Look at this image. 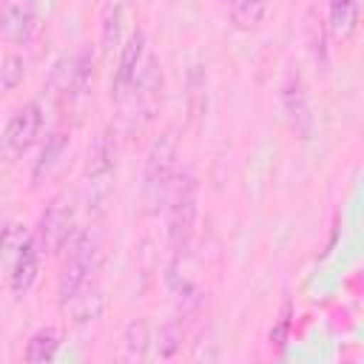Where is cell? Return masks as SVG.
I'll use <instances>...</instances> for the list:
<instances>
[{
	"label": "cell",
	"mask_w": 364,
	"mask_h": 364,
	"mask_svg": "<svg viewBox=\"0 0 364 364\" xmlns=\"http://www.w3.org/2000/svg\"><path fill=\"white\" fill-rule=\"evenodd\" d=\"M327 9H330V20H327V28L347 37L353 28H355V17H358V3L355 0H327Z\"/></svg>",
	"instance_id": "obj_15"
},
{
	"label": "cell",
	"mask_w": 364,
	"mask_h": 364,
	"mask_svg": "<svg viewBox=\"0 0 364 364\" xmlns=\"http://www.w3.org/2000/svg\"><path fill=\"white\" fill-rule=\"evenodd\" d=\"M91 51H80L74 60V68L68 71V82L63 88V100L60 108L63 111H80L85 97H88V85H91Z\"/></svg>",
	"instance_id": "obj_11"
},
{
	"label": "cell",
	"mask_w": 364,
	"mask_h": 364,
	"mask_svg": "<svg viewBox=\"0 0 364 364\" xmlns=\"http://www.w3.org/2000/svg\"><path fill=\"white\" fill-rule=\"evenodd\" d=\"M40 31V14L34 0H3L0 3V37L11 46H26Z\"/></svg>",
	"instance_id": "obj_8"
},
{
	"label": "cell",
	"mask_w": 364,
	"mask_h": 364,
	"mask_svg": "<svg viewBox=\"0 0 364 364\" xmlns=\"http://www.w3.org/2000/svg\"><path fill=\"white\" fill-rule=\"evenodd\" d=\"M40 131H43V108H40L37 100H31V102L20 105V108L11 114V119L6 122V128H3V134H0V148H3V154H6L9 159L23 156V154L37 142Z\"/></svg>",
	"instance_id": "obj_7"
},
{
	"label": "cell",
	"mask_w": 364,
	"mask_h": 364,
	"mask_svg": "<svg viewBox=\"0 0 364 364\" xmlns=\"http://www.w3.org/2000/svg\"><path fill=\"white\" fill-rule=\"evenodd\" d=\"M57 347H60V333H57V327H40V330L26 341L23 358H26V361H48V358H54Z\"/></svg>",
	"instance_id": "obj_14"
},
{
	"label": "cell",
	"mask_w": 364,
	"mask_h": 364,
	"mask_svg": "<svg viewBox=\"0 0 364 364\" xmlns=\"http://www.w3.org/2000/svg\"><path fill=\"white\" fill-rule=\"evenodd\" d=\"M327 31H330V28H327L324 17L318 14L316 6H310L307 14H304V40H307L310 57H313L316 65H321V68H327V63H330V57H327Z\"/></svg>",
	"instance_id": "obj_12"
},
{
	"label": "cell",
	"mask_w": 364,
	"mask_h": 364,
	"mask_svg": "<svg viewBox=\"0 0 364 364\" xmlns=\"http://www.w3.org/2000/svg\"><path fill=\"white\" fill-rule=\"evenodd\" d=\"M267 11V0H233V23L239 28H256Z\"/></svg>",
	"instance_id": "obj_18"
},
{
	"label": "cell",
	"mask_w": 364,
	"mask_h": 364,
	"mask_svg": "<svg viewBox=\"0 0 364 364\" xmlns=\"http://www.w3.org/2000/svg\"><path fill=\"white\" fill-rule=\"evenodd\" d=\"M148 341H151L148 321L145 318H134L122 333V358L125 361H142L145 353H148Z\"/></svg>",
	"instance_id": "obj_13"
},
{
	"label": "cell",
	"mask_w": 364,
	"mask_h": 364,
	"mask_svg": "<svg viewBox=\"0 0 364 364\" xmlns=\"http://www.w3.org/2000/svg\"><path fill=\"white\" fill-rule=\"evenodd\" d=\"M173 171H176V134L173 128L162 131L145 156V171H142V202L148 208V213H156L171 191L173 182Z\"/></svg>",
	"instance_id": "obj_3"
},
{
	"label": "cell",
	"mask_w": 364,
	"mask_h": 364,
	"mask_svg": "<svg viewBox=\"0 0 364 364\" xmlns=\"http://www.w3.org/2000/svg\"><path fill=\"white\" fill-rule=\"evenodd\" d=\"M145 63V34L136 28L128 34V40L122 43V51H119V63L114 68V80H111V97L117 102L125 100V94L131 91L139 68Z\"/></svg>",
	"instance_id": "obj_9"
},
{
	"label": "cell",
	"mask_w": 364,
	"mask_h": 364,
	"mask_svg": "<svg viewBox=\"0 0 364 364\" xmlns=\"http://www.w3.org/2000/svg\"><path fill=\"white\" fill-rule=\"evenodd\" d=\"M219 3H233V0H219Z\"/></svg>",
	"instance_id": "obj_21"
},
{
	"label": "cell",
	"mask_w": 364,
	"mask_h": 364,
	"mask_svg": "<svg viewBox=\"0 0 364 364\" xmlns=\"http://www.w3.org/2000/svg\"><path fill=\"white\" fill-rule=\"evenodd\" d=\"M37 267H40V245L34 236H23L14 262L9 267V287L14 296H26L37 279Z\"/></svg>",
	"instance_id": "obj_10"
},
{
	"label": "cell",
	"mask_w": 364,
	"mask_h": 364,
	"mask_svg": "<svg viewBox=\"0 0 364 364\" xmlns=\"http://www.w3.org/2000/svg\"><path fill=\"white\" fill-rule=\"evenodd\" d=\"M65 259H63V267H60V276H57V296H60V304H68L74 301L85 287H88V279L97 267V253H100V236L97 230H80L71 236V242L65 245Z\"/></svg>",
	"instance_id": "obj_2"
},
{
	"label": "cell",
	"mask_w": 364,
	"mask_h": 364,
	"mask_svg": "<svg viewBox=\"0 0 364 364\" xmlns=\"http://www.w3.org/2000/svg\"><path fill=\"white\" fill-rule=\"evenodd\" d=\"M168 242L173 250V259H179L193 236L196 216H199V182L193 171H182L176 182H171L168 191Z\"/></svg>",
	"instance_id": "obj_1"
},
{
	"label": "cell",
	"mask_w": 364,
	"mask_h": 364,
	"mask_svg": "<svg viewBox=\"0 0 364 364\" xmlns=\"http://www.w3.org/2000/svg\"><path fill=\"white\" fill-rule=\"evenodd\" d=\"M65 148H68V134H63V131L51 134V136L46 139V148H43L40 159L34 162V179H43V173L48 176L51 168H54V165L60 162V156L65 154Z\"/></svg>",
	"instance_id": "obj_16"
},
{
	"label": "cell",
	"mask_w": 364,
	"mask_h": 364,
	"mask_svg": "<svg viewBox=\"0 0 364 364\" xmlns=\"http://www.w3.org/2000/svg\"><path fill=\"white\" fill-rule=\"evenodd\" d=\"M279 100H282V114H284V122H287L290 134L296 139H310V134H313V108H310L307 85H304V80L296 68H290L284 74Z\"/></svg>",
	"instance_id": "obj_6"
},
{
	"label": "cell",
	"mask_w": 364,
	"mask_h": 364,
	"mask_svg": "<svg viewBox=\"0 0 364 364\" xmlns=\"http://www.w3.org/2000/svg\"><path fill=\"white\" fill-rule=\"evenodd\" d=\"M23 77V60L20 57H9L0 68V91H11Z\"/></svg>",
	"instance_id": "obj_20"
},
{
	"label": "cell",
	"mask_w": 364,
	"mask_h": 364,
	"mask_svg": "<svg viewBox=\"0 0 364 364\" xmlns=\"http://www.w3.org/2000/svg\"><path fill=\"white\" fill-rule=\"evenodd\" d=\"M114 173H117V142L111 139L108 131H102L94 136V142L88 145V154H85L82 182H85L88 208L105 205V199L114 188Z\"/></svg>",
	"instance_id": "obj_4"
},
{
	"label": "cell",
	"mask_w": 364,
	"mask_h": 364,
	"mask_svg": "<svg viewBox=\"0 0 364 364\" xmlns=\"http://www.w3.org/2000/svg\"><path fill=\"white\" fill-rule=\"evenodd\" d=\"M77 213H74V205L65 193H57L46 210L40 213V222H37V245H40V253H48V256H57L60 250H65V245L71 242V236L77 233Z\"/></svg>",
	"instance_id": "obj_5"
},
{
	"label": "cell",
	"mask_w": 364,
	"mask_h": 364,
	"mask_svg": "<svg viewBox=\"0 0 364 364\" xmlns=\"http://www.w3.org/2000/svg\"><path fill=\"white\" fill-rule=\"evenodd\" d=\"M119 28H122V0H108L102 11V48L111 51L119 43Z\"/></svg>",
	"instance_id": "obj_17"
},
{
	"label": "cell",
	"mask_w": 364,
	"mask_h": 364,
	"mask_svg": "<svg viewBox=\"0 0 364 364\" xmlns=\"http://www.w3.org/2000/svg\"><path fill=\"white\" fill-rule=\"evenodd\" d=\"M182 344V324L179 321H165L162 330H159V338H156V347H159V355L162 358H173L176 350Z\"/></svg>",
	"instance_id": "obj_19"
}]
</instances>
